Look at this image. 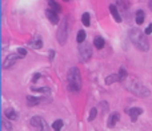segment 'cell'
<instances>
[{
  "label": "cell",
  "mask_w": 152,
  "mask_h": 131,
  "mask_svg": "<svg viewBox=\"0 0 152 131\" xmlns=\"http://www.w3.org/2000/svg\"><path fill=\"white\" fill-rule=\"evenodd\" d=\"M100 107H101V111H103V112L108 111V108H109V107H108V103H107V102H101V103H100Z\"/></svg>",
  "instance_id": "obj_27"
},
{
  "label": "cell",
  "mask_w": 152,
  "mask_h": 131,
  "mask_svg": "<svg viewBox=\"0 0 152 131\" xmlns=\"http://www.w3.org/2000/svg\"><path fill=\"white\" fill-rule=\"evenodd\" d=\"M19 59H22V58H20V55H19V52H17V51H16L15 54H10V55L6 58V60H4L3 68L7 70V68H10V67H12V66L15 64V63L17 62Z\"/></svg>",
  "instance_id": "obj_7"
},
{
  "label": "cell",
  "mask_w": 152,
  "mask_h": 131,
  "mask_svg": "<svg viewBox=\"0 0 152 131\" xmlns=\"http://www.w3.org/2000/svg\"><path fill=\"white\" fill-rule=\"evenodd\" d=\"M4 116L8 118L10 120H15V119H17V114H16V111L13 108H6L4 110Z\"/></svg>",
  "instance_id": "obj_13"
},
{
  "label": "cell",
  "mask_w": 152,
  "mask_h": 131,
  "mask_svg": "<svg viewBox=\"0 0 152 131\" xmlns=\"http://www.w3.org/2000/svg\"><path fill=\"white\" fill-rule=\"evenodd\" d=\"M29 125L35 131H50L48 123L40 116H33L29 119Z\"/></svg>",
  "instance_id": "obj_5"
},
{
  "label": "cell",
  "mask_w": 152,
  "mask_h": 131,
  "mask_svg": "<svg viewBox=\"0 0 152 131\" xmlns=\"http://www.w3.org/2000/svg\"><path fill=\"white\" fill-rule=\"evenodd\" d=\"M148 6H149V9L152 11V0H149V4H148Z\"/></svg>",
  "instance_id": "obj_32"
},
{
  "label": "cell",
  "mask_w": 152,
  "mask_h": 131,
  "mask_svg": "<svg viewBox=\"0 0 152 131\" xmlns=\"http://www.w3.org/2000/svg\"><path fill=\"white\" fill-rule=\"evenodd\" d=\"M144 32H146L147 35H151V34H152V24H149L148 27L146 28V31H144Z\"/></svg>",
  "instance_id": "obj_29"
},
{
  "label": "cell",
  "mask_w": 152,
  "mask_h": 131,
  "mask_svg": "<svg viewBox=\"0 0 152 131\" xmlns=\"http://www.w3.org/2000/svg\"><path fill=\"white\" fill-rule=\"evenodd\" d=\"M45 16H47V19L52 24H57V23H59V15H57V12L54 11V9L48 8L47 11H45Z\"/></svg>",
  "instance_id": "obj_8"
},
{
  "label": "cell",
  "mask_w": 152,
  "mask_h": 131,
  "mask_svg": "<svg viewBox=\"0 0 152 131\" xmlns=\"http://www.w3.org/2000/svg\"><path fill=\"white\" fill-rule=\"evenodd\" d=\"M144 18H146V15H144V11L139 9V11L136 12V15H135V22L140 25V24H143V23H144Z\"/></svg>",
  "instance_id": "obj_15"
},
{
  "label": "cell",
  "mask_w": 152,
  "mask_h": 131,
  "mask_svg": "<svg viewBox=\"0 0 152 131\" xmlns=\"http://www.w3.org/2000/svg\"><path fill=\"white\" fill-rule=\"evenodd\" d=\"M117 8L120 11H126V9L130 8V3L128 0H117Z\"/></svg>",
  "instance_id": "obj_17"
},
{
  "label": "cell",
  "mask_w": 152,
  "mask_h": 131,
  "mask_svg": "<svg viewBox=\"0 0 152 131\" xmlns=\"http://www.w3.org/2000/svg\"><path fill=\"white\" fill-rule=\"evenodd\" d=\"M17 52H19V55H20V58H25L27 56V51L24 50V48H17Z\"/></svg>",
  "instance_id": "obj_28"
},
{
  "label": "cell",
  "mask_w": 152,
  "mask_h": 131,
  "mask_svg": "<svg viewBox=\"0 0 152 131\" xmlns=\"http://www.w3.org/2000/svg\"><path fill=\"white\" fill-rule=\"evenodd\" d=\"M130 40L139 51L147 52L149 50V42L147 39V34L140 31L139 28H131L130 30Z\"/></svg>",
  "instance_id": "obj_1"
},
{
  "label": "cell",
  "mask_w": 152,
  "mask_h": 131,
  "mask_svg": "<svg viewBox=\"0 0 152 131\" xmlns=\"http://www.w3.org/2000/svg\"><path fill=\"white\" fill-rule=\"evenodd\" d=\"M33 92H43V94H47V95H50L51 94V90L48 87H39V88H31Z\"/></svg>",
  "instance_id": "obj_23"
},
{
  "label": "cell",
  "mask_w": 152,
  "mask_h": 131,
  "mask_svg": "<svg viewBox=\"0 0 152 131\" xmlns=\"http://www.w3.org/2000/svg\"><path fill=\"white\" fill-rule=\"evenodd\" d=\"M44 102H50V100H45L44 98H36V96H31V95H28L27 96V104L28 106H36V104H39V103H44Z\"/></svg>",
  "instance_id": "obj_9"
},
{
  "label": "cell",
  "mask_w": 152,
  "mask_h": 131,
  "mask_svg": "<svg viewBox=\"0 0 152 131\" xmlns=\"http://www.w3.org/2000/svg\"><path fill=\"white\" fill-rule=\"evenodd\" d=\"M119 118H120L119 112H112L111 115H109V118H108V120H107V126H108L109 128H112V127H114V126L117 123Z\"/></svg>",
  "instance_id": "obj_11"
},
{
  "label": "cell",
  "mask_w": 152,
  "mask_h": 131,
  "mask_svg": "<svg viewBox=\"0 0 152 131\" xmlns=\"http://www.w3.org/2000/svg\"><path fill=\"white\" fill-rule=\"evenodd\" d=\"M29 46H31L32 48H35V50H39V48H41V47H43V40H41V39L32 40L31 43H29Z\"/></svg>",
  "instance_id": "obj_20"
},
{
  "label": "cell",
  "mask_w": 152,
  "mask_h": 131,
  "mask_svg": "<svg viewBox=\"0 0 152 131\" xmlns=\"http://www.w3.org/2000/svg\"><path fill=\"white\" fill-rule=\"evenodd\" d=\"M119 76H120V82H123L124 79L128 76V74L126 72V70L124 68H120V71H119Z\"/></svg>",
  "instance_id": "obj_26"
},
{
  "label": "cell",
  "mask_w": 152,
  "mask_h": 131,
  "mask_svg": "<svg viewBox=\"0 0 152 131\" xmlns=\"http://www.w3.org/2000/svg\"><path fill=\"white\" fill-rule=\"evenodd\" d=\"M82 23L86 25V27H88V25L91 24V16H89L88 12H86V13H83L82 15Z\"/></svg>",
  "instance_id": "obj_19"
},
{
  "label": "cell",
  "mask_w": 152,
  "mask_h": 131,
  "mask_svg": "<svg viewBox=\"0 0 152 131\" xmlns=\"http://www.w3.org/2000/svg\"><path fill=\"white\" fill-rule=\"evenodd\" d=\"M79 54H80V59H82V62H88V60L91 59V56H92V48H91V46H89L87 42H84V43H80V46H79Z\"/></svg>",
  "instance_id": "obj_6"
},
{
  "label": "cell",
  "mask_w": 152,
  "mask_h": 131,
  "mask_svg": "<svg viewBox=\"0 0 152 131\" xmlns=\"http://www.w3.org/2000/svg\"><path fill=\"white\" fill-rule=\"evenodd\" d=\"M96 115H98V108H96V107H93V108H91V111H89V116H88V120H89V122L95 120Z\"/></svg>",
  "instance_id": "obj_24"
},
{
  "label": "cell",
  "mask_w": 152,
  "mask_h": 131,
  "mask_svg": "<svg viewBox=\"0 0 152 131\" xmlns=\"http://www.w3.org/2000/svg\"><path fill=\"white\" fill-rule=\"evenodd\" d=\"M123 83H124V87H126V90L131 91V92L135 94V95H137V96L147 98L149 95V90L140 80H137L136 78L127 76V78L123 80Z\"/></svg>",
  "instance_id": "obj_2"
},
{
  "label": "cell",
  "mask_w": 152,
  "mask_h": 131,
  "mask_svg": "<svg viewBox=\"0 0 152 131\" xmlns=\"http://www.w3.org/2000/svg\"><path fill=\"white\" fill-rule=\"evenodd\" d=\"M7 119H8V118H4L3 119V127L6 128L7 131H11V130H12V125H11V123H8V120H7Z\"/></svg>",
  "instance_id": "obj_25"
},
{
  "label": "cell",
  "mask_w": 152,
  "mask_h": 131,
  "mask_svg": "<svg viewBox=\"0 0 152 131\" xmlns=\"http://www.w3.org/2000/svg\"><path fill=\"white\" fill-rule=\"evenodd\" d=\"M67 83L68 90L71 92H79L82 88V74L77 67H71L67 74Z\"/></svg>",
  "instance_id": "obj_3"
},
{
  "label": "cell",
  "mask_w": 152,
  "mask_h": 131,
  "mask_svg": "<svg viewBox=\"0 0 152 131\" xmlns=\"http://www.w3.org/2000/svg\"><path fill=\"white\" fill-rule=\"evenodd\" d=\"M76 42H77V43H84V42H86V32L83 31V30H80V31L77 32Z\"/></svg>",
  "instance_id": "obj_21"
},
{
  "label": "cell",
  "mask_w": 152,
  "mask_h": 131,
  "mask_svg": "<svg viewBox=\"0 0 152 131\" xmlns=\"http://www.w3.org/2000/svg\"><path fill=\"white\" fill-rule=\"evenodd\" d=\"M52 128H54V131H61V128H63V120H55L54 125H52Z\"/></svg>",
  "instance_id": "obj_22"
},
{
  "label": "cell",
  "mask_w": 152,
  "mask_h": 131,
  "mask_svg": "<svg viewBox=\"0 0 152 131\" xmlns=\"http://www.w3.org/2000/svg\"><path fill=\"white\" fill-rule=\"evenodd\" d=\"M109 12H111V15L114 16L115 22H117V23L121 22V16H120V13L117 12V7H116V6L111 4V6H109Z\"/></svg>",
  "instance_id": "obj_12"
},
{
  "label": "cell",
  "mask_w": 152,
  "mask_h": 131,
  "mask_svg": "<svg viewBox=\"0 0 152 131\" xmlns=\"http://www.w3.org/2000/svg\"><path fill=\"white\" fill-rule=\"evenodd\" d=\"M104 43H105L104 39H103V37H100V36H98V37H95V39H93V46H95L98 50H101V48L104 47Z\"/></svg>",
  "instance_id": "obj_16"
},
{
  "label": "cell",
  "mask_w": 152,
  "mask_h": 131,
  "mask_svg": "<svg viewBox=\"0 0 152 131\" xmlns=\"http://www.w3.org/2000/svg\"><path fill=\"white\" fill-rule=\"evenodd\" d=\"M56 36H57V42H59L60 46L66 44L67 37H68V23H67V19H63V20H61L60 25H59V28H57Z\"/></svg>",
  "instance_id": "obj_4"
},
{
  "label": "cell",
  "mask_w": 152,
  "mask_h": 131,
  "mask_svg": "<svg viewBox=\"0 0 152 131\" xmlns=\"http://www.w3.org/2000/svg\"><path fill=\"white\" fill-rule=\"evenodd\" d=\"M48 6H50V8H51V9L56 11L57 13H59V12L61 11V7L59 6V4H57L56 1H55V0H48Z\"/></svg>",
  "instance_id": "obj_18"
},
{
  "label": "cell",
  "mask_w": 152,
  "mask_h": 131,
  "mask_svg": "<svg viewBox=\"0 0 152 131\" xmlns=\"http://www.w3.org/2000/svg\"><path fill=\"white\" fill-rule=\"evenodd\" d=\"M126 112H127V114H130V116H131V119H132V122H136L137 116H139L140 114L143 112V110L139 108V107H133V108L126 110Z\"/></svg>",
  "instance_id": "obj_10"
},
{
  "label": "cell",
  "mask_w": 152,
  "mask_h": 131,
  "mask_svg": "<svg viewBox=\"0 0 152 131\" xmlns=\"http://www.w3.org/2000/svg\"><path fill=\"white\" fill-rule=\"evenodd\" d=\"M54 56H55V51H50V60H52Z\"/></svg>",
  "instance_id": "obj_31"
},
{
  "label": "cell",
  "mask_w": 152,
  "mask_h": 131,
  "mask_svg": "<svg viewBox=\"0 0 152 131\" xmlns=\"http://www.w3.org/2000/svg\"><path fill=\"white\" fill-rule=\"evenodd\" d=\"M115 82H120V76H119V74H112V75H109V76L105 78V84H107V86L115 83Z\"/></svg>",
  "instance_id": "obj_14"
},
{
  "label": "cell",
  "mask_w": 152,
  "mask_h": 131,
  "mask_svg": "<svg viewBox=\"0 0 152 131\" xmlns=\"http://www.w3.org/2000/svg\"><path fill=\"white\" fill-rule=\"evenodd\" d=\"M39 78H40V74H35V76H33V79H32V82H33V83H35V82L38 80Z\"/></svg>",
  "instance_id": "obj_30"
}]
</instances>
